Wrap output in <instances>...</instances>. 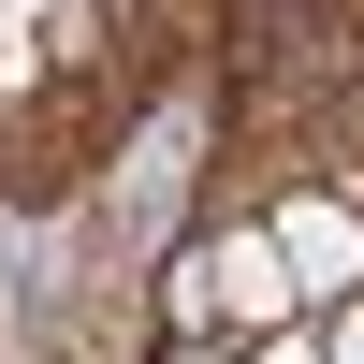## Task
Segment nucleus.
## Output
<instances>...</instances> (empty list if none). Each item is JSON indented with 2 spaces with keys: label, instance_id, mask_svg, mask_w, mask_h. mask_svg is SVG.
<instances>
[{
  "label": "nucleus",
  "instance_id": "2",
  "mask_svg": "<svg viewBox=\"0 0 364 364\" xmlns=\"http://www.w3.org/2000/svg\"><path fill=\"white\" fill-rule=\"evenodd\" d=\"M262 248L291 262V306H350V291H364V219H350L336 190L277 204V219H262Z\"/></svg>",
  "mask_w": 364,
  "mask_h": 364
},
{
  "label": "nucleus",
  "instance_id": "1",
  "mask_svg": "<svg viewBox=\"0 0 364 364\" xmlns=\"http://www.w3.org/2000/svg\"><path fill=\"white\" fill-rule=\"evenodd\" d=\"M175 321H190V350L277 336V321H291V262L262 248V233H204V248L175 262Z\"/></svg>",
  "mask_w": 364,
  "mask_h": 364
},
{
  "label": "nucleus",
  "instance_id": "4",
  "mask_svg": "<svg viewBox=\"0 0 364 364\" xmlns=\"http://www.w3.org/2000/svg\"><path fill=\"white\" fill-rule=\"evenodd\" d=\"M175 364H233V350H175Z\"/></svg>",
  "mask_w": 364,
  "mask_h": 364
},
{
  "label": "nucleus",
  "instance_id": "3",
  "mask_svg": "<svg viewBox=\"0 0 364 364\" xmlns=\"http://www.w3.org/2000/svg\"><path fill=\"white\" fill-rule=\"evenodd\" d=\"M336 364H364V291H350V306H336Z\"/></svg>",
  "mask_w": 364,
  "mask_h": 364
}]
</instances>
